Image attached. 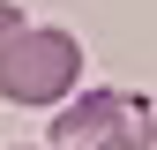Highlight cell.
Masks as SVG:
<instances>
[{
	"label": "cell",
	"instance_id": "obj_3",
	"mask_svg": "<svg viewBox=\"0 0 157 150\" xmlns=\"http://www.w3.org/2000/svg\"><path fill=\"white\" fill-rule=\"evenodd\" d=\"M23 30H30V23H23V8H15V0H0V53H8Z\"/></svg>",
	"mask_w": 157,
	"mask_h": 150
},
{
	"label": "cell",
	"instance_id": "obj_1",
	"mask_svg": "<svg viewBox=\"0 0 157 150\" xmlns=\"http://www.w3.org/2000/svg\"><path fill=\"white\" fill-rule=\"evenodd\" d=\"M75 83H82V45H75V30H23L8 53H0V98L8 105H30V112H60L75 98Z\"/></svg>",
	"mask_w": 157,
	"mask_h": 150
},
{
	"label": "cell",
	"instance_id": "obj_2",
	"mask_svg": "<svg viewBox=\"0 0 157 150\" xmlns=\"http://www.w3.org/2000/svg\"><path fill=\"white\" fill-rule=\"evenodd\" d=\"M157 143V105L127 90H82L52 120V150H150Z\"/></svg>",
	"mask_w": 157,
	"mask_h": 150
}]
</instances>
